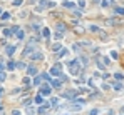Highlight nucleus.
<instances>
[{"mask_svg": "<svg viewBox=\"0 0 124 115\" xmlns=\"http://www.w3.org/2000/svg\"><path fill=\"white\" fill-rule=\"evenodd\" d=\"M91 32H99V28L96 25H91Z\"/></svg>", "mask_w": 124, "mask_h": 115, "instance_id": "obj_32", "label": "nucleus"}, {"mask_svg": "<svg viewBox=\"0 0 124 115\" xmlns=\"http://www.w3.org/2000/svg\"><path fill=\"white\" fill-rule=\"evenodd\" d=\"M64 7H67V8H74V4H72V2H64Z\"/></svg>", "mask_w": 124, "mask_h": 115, "instance_id": "obj_19", "label": "nucleus"}, {"mask_svg": "<svg viewBox=\"0 0 124 115\" xmlns=\"http://www.w3.org/2000/svg\"><path fill=\"white\" fill-rule=\"evenodd\" d=\"M52 50H54V52H59V50H60V44H56L54 47H52Z\"/></svg>", "mask_w": 124, "mask_h": 115, "instance_id": "obj_21", "label": "nucleus"}, {"mask_svg": "<svg viewBox=\"0 0 124 115\" xmlns=\"http://www.w3.org/2000/svg\"><path fill=\"white\" fill-rule=\"evenodd\" d=\"M5 77H7L5 72H0V82H4V80H5Z\"/></svg>", "mask_w": 124, "mask_h": 115, "instance_id": "obj_23", "label": "nucleus"}, {"mask_svg": "<svg viewBox=\"0 0 124 115\" xmlns=\"http://www.w3.org/2000/svg\"><path fill=\"white\" fill-rule=\"evenodd\" d=\"M50 85H52V87H56V88H59V87H60V80H56V79H54V80H50Z\"/></svg>", "mask_w": 124, "mask_h": 115, "instance_id": "obj_11", "label": "nucleus"}, {"mask_svg": "<svg viewBox=\"0 0 124 115\" xmlns=\"http://www.w3.org/2000/svg\"><path fill=\"white\" fill-rule=\"evenodd\" d=\"M24 83H25V85H30V79H29V77H25V79H24Z\"/></svg>", "mask_w": 124, "mask_h": 115, "instance_id": "obj_31", "label": "nucleus"}, {"mask_svg": "<svg viewBox=\"0 0 124 115\" xmlns=\"http://www.w3.org/2000/svg\"><path fill=\"white\" fill-rule=\"evenodd\" d=\"M79 7H82V8L86 7V0H79Z\"/></svg>", "mask_w": 124, "mask_h": 115, "instance_id": "obj_29", "label": "nucleus"}, {"mask_svg": "<svg viewBox=\"0 0 124 115\" xmlns=\"http://www.w3.org/2000/svg\"><path fill=\"white\" fill-rule=\"evenodd\" d=\"M19 68H25V63L24 62H19Z\"/></svg>", "mask_w": 124, "mask_h": 115, "instance_id": "obj_36", "label": "nucleus"}, {"mask_svg": "<svg viewBox=\"0 0 124 115\" xmlns=\"http://www.w3.org/2000/svg\"><path fill=\"white\" fill-rule=\"evenodd\" d=\"M114 12H116L117 15H124V8H122V7H116V8H114Z\"/></svg>", "mask_w": 124, "mask_h": 115, "instance_id": "obj_14", "label": "nucleus"}, {"mask_svg": "<svg viewBox=\"0 0 124 115\" xmlns=\"http://www.w3.org/2000/svg\"><path fill=\"white\" fill-rule=\"evenodd\" d=\"M40 97H49V95H50V85L49 83H44L42 87H40Z\"/></svg>", "mask_w": 124, "mask_h": 115, "instance_id": "obj_2", "label": "nucleus"}, {"mask_svg": "<svg viewBox=\"0 0 124 115\" xmlns=\"http://www.w3.org/2000/svg\"><path fill=\"white\" fill-rule=\"evenodd\" d=\"M9 18H10V13L4 12V13H2V20H9Z\"/></svg>", "mask_w": 124, "mask_h": 115, "instance_id": "obj_20", "label": "nucleus"}, {"mask_svg": "<svg viewBox=\"0 0 124 115\" xmlns=\"http://www.w3.org/2000/svg\"><path fill=\"white\" fill-rule=\"evenodd\" d=\"M64 97H65V99H76V97H77V92H76V90H69V92L64 93Z\"/></svg>", "mask_w": 124, "mask_h": 115, "instance_id": "obj_5", "label": "nucleus"}, {"mask_svg": "<svg viewBox=\"0 0 124 115\" xmlns=\"http://www.w3.org/2000/svg\"><path fill=\"white\" fill-rule=\"evenodd\" d=\"M32 52H34V48H32V47H25L24 55H25V57H30V55H32Z\"/></svg>", "mask_w": 124, "mask_h": 115, "instance_id": "obj_9", "label": "nucleus"}, {"mask_svg": "<svg viewBox=\"0 0 124 115\" xmlns=\"http://www.w3.org/2000/svg\"><path fill=\"white\" fill-rule=\"evenodd\" d=\"M104 63H106V65H109V63H111V60L107 59V57H104Z\"/></svg>", "mask_w": 124, "mask_h": 115, "instance_id": "obj_33", "label": "nucleus"}, {"mask_svg": "<svg viewBox=\"0 0 124 115\" xmlns=\"http://www.w3.org/2000/svg\"><path fill=\"white\" fill-rule=\"evenodd\" d=\"M114 77H116L117 80H122V79H124V75H122V73H114Z\"/></svg>", "mask_w": 124, "mask_h": 115, "instance_id": "obj_22", "label": "nucleus"}, {"mask_svg": "<svg viewBox=\"0 0 124 115\" xmlns=\"http://www.w3.org/2000/svg\"><path fill=\"white\" fill-rule=\"evenodd\" d=\"M97 113H99V110L96 108V110H91V113H89V115H97Z\"/></svg>", "mask_w": 124, "mask_h": 115, "instance_id": "obj_34", "label": "nucleus"}, {"mask_svg": "<svg viewBox=\"0 0 124 115\" xmlns=\"http://www.w3.org/2000/svg\"><path fill=\"white\" fill-rule=\"evenodd\" d=\"M101 5H102V7H107V5H109V2H106V0H102V2H101Z\"/></svg>", "mask_w": 124, "mask_h": 115, "instance_id": "obj_35", "label": "nucleus"}, {"mask_svg": "<svg viewBox=\"0 0 124 115\" xmlns=\"http://www.w3.org/2000/svg\"><path fill=\"white\" fill-rule=\"evenodd\" d=\"M27 115H34V108H32V107L27 108Z\"/></svg>", "mask_w": 124, "mask_h": 115, "instance_id": "obj_28", "label": "nucleus"}, {"mask_svg": "<svg viewBox=\"0 0 124 115\" xmlns=\"http://www.w3.org/2000/svg\"><path fill=\"white\" fill-rule=\"evenodd\" d=\"M65 53H67V48H60V50H59V53H57V57H64Z\"/></svg>", "mask_w": 124, "mask_h": 115, "instance_id": "obj_17", "label": "nucleus"}, {"mask_svg": "<svg viewBox=\"0 0 124 115\" xmlns=\"http://www.w3.org/2000/svg\"><path fill=\"white\" fill-rule=\"evenodd\" d=\"M121 112H122V113H124V107H122V108H121Z\"/></svg>", "mask_w": 124, "mask_h": 115, "instance_id": "obj_39", "label": "nucleus"}, {"mask_svg": "<svg viewBox=\"0 0 124 115\" xmlns=\"http://www.w3.org/2000/svg\"><path fill=\"white\" fill-rule=\"evenodd\" d=\"M35 103H42V97H40V95H37V97H35Z\"/></svg>", "mask_w": 124, "mask_h": 115, "instance_id": "obj_25", "label": "nucleus"}, {"mask_svg": "<svg viewBox=\"0 0 124 115\" xmlns=\"http://www.w3.org/2000/svg\"><path fill=\"white\" fill-rule=\"evenodd\" d=\"M49 108H50V103H44V105L39 108V113H40V115H44V113H47V112H49Z\"/></svg>", "mask_w": 124, "mask_h": 115, "instance_id": "obj_6", "label": "nucleus"}, {"mask_svg": "<svg viewBox=\"0 0 124 115\" xmlns=\"http://www.w3.org/2000/svg\"><path fill=\"white\" fill-rule=\"evenodd\" d=\"M15 33H17V38H19V40H22V38H24V32H22V30H17Z\"/></svg>", "mask_w": 124, "mask_h": 115, "instance_id": "obj_16", "label": "nucleus"}, {"mask_svg": "<svg viewBox=\"0 0 124 115\" xmlns=\"http://www.w3.org/2000/svg\"><path fill=\"white\" fill-rule=\"evenodd\" d=\"M44 59V55L40 53V52H34L32 55H30V60H42Z\"/></svg>", "mask_w": 124, "mask_h": 115, "instance_id": "obj_4", "label": "nucleus"}, {"mask_svg": "<svg viewBox=\"0 0 124 115\" xmlns=\"http://www.w3.org/2000/svg\"><path fill=\"white\" fill-rule=\"evenodd\" d=\"M111 57H112V59H117L119 55H117V52H116V50H112V52H111Z\"/></svg>", "mask_w": 124, "mask_h": 115, "instance_id": "obj_26", "label": "nucleus"}, {"mask_svg": "<svg viewBox=\"0 0 124 115\" xmlns=\"http://www.w3.org/2000/svg\"><path fill=\"white\" fill-rule=\"evenodd\" d=\"M42 35H44V38L49 40V38H50V30L49 28H42Z\"/></svg>", "mask_w": 124, "mask_h": 115, "instance_id": "obj_8", "label": "nucleus"}, {"mask_svg": "<svg viewBox=\"0 0 124 115\" xmlns=\"http://www.w3.org/2000/svg\"><path fill=\"white\" fill-rule=\"evenodd\" d=\"M32 83H34V85H40V83H42V77H40V75H37V77H35V80H34Z\"/></svg>", "mask_w": 124, "mask_h": 115, "instance_id": "obj_12", "label": "nucleus"}, {"mask_svg": "<svg viewBox=\"0 0 124 115\" xmlns=\"http://www.w3.org/2000/svg\"><path fill=\"white\" fill-rule=\"evenodd\" d=\"M57 103H59L57 99H52V100H50V105H57Z\"/></svg>", "mask_w": 124, "mask_h": 115, "instance_id": "obj_30", "label": "nucleus"}, {"mask_svg": "<svg viewBox=\"0 0 124 115\" xmlns=\"http://www.w3.org/2000/svg\"><path fill=\"white\" fill-rule=\"evenodd\" d=\"M12 115H20V112H17V110H13V112H12Z\"/></svg>", "mask_w": 124, "mask_h": 115, "instance_id": "obj_37", "label": "nucleus"}, {"mask_svg": "<svg viewBox=\"0 0 124 115\" xmlns=\"http://www.w3.org/2000/svg\"><path fill=\"white\" fill-rule=\"evenodd\" d=\"M60 67H62L60 63H56L54 67L50 68V73H52V75H56V77H60V75H62V72H60Z\"/></svg>", "mask_w": 124, "mask_h": 115, "instance_id": "obj_3", "label": "nucleus"}, {"mask_svg": "<svg viewBox=\"0 0 124 115\" xmlns=\"http://www.w3.org/2000/svg\"><path fill=\"white\" fill-rule=\"evenodd\" d=\"M40 77H42V79H44V80H49V82L52 80V79H50V75H49V73H42Z\"/></svg>", "mask_w": 124, "mask_h": 115, "instance_id": "obj_18", "label": "nucleus"}, {"mask_svg": "<svg viewBox=\"0 0 124 115\" xmlns=\"http://www.w3.org/2000/svg\"><path fill=\"white\" fill-rule=\"evenodd\" d=\"M5 52H7V55H9V57H12V55L15 53V45H7Z\"/></svg>", "mask_w": 124, "mask_h": 115, "instance_id": "obj_7", "label": "nucleus"}, {"mask_svg": "<svg viewBox=\"0 0 124 115\" xmlns=\"http://www.w3.org/2000/svg\"><path fill=\"white\" fill-rule=\"evenodd\" d=\"M0 15H2V10H0Z\"/></svg>", "mask_w": 124, "mask_h": 115, "instance_id": "obj_40", "label": "nucleus"}, {"mask_svg": "<svg viewBox=\"0 0 124 115\" xmlns=\"http://www.w3.org/2000/svg\"><path fill=\"white\" fill-rule=\"evenodd\" d=\"M2 93H4V88H2V87H0V97H2Z\"/></svg>", "mask_w": 124, "mask_h": 115, "instance_id": "obj_38", "label": "nucleus"}, {"mask_svg": "<svg viewBox=\"0 0 124 115\" xmlns=\"http://www.w3.org/2000/svg\"><path fill=\"white\" fill-rule=\"evenodd\" d=\"M4 35H5V37H10V35H12V32H10L9 28H5V30H4Z\"/></svg>", "mask_w": 124, "mask_h": 115, "instance_id": "obj_24", "label": "nucleus"}, {"mask_svg": "<svg viewBox=\"0 0 124 115\" xmlns=\"http://www.w3.org/2000/svg\"><path fill=\"white\" fill-rule=\"evenodd\" d=\"M7 68H9V70H15V62H13V60H10V62L7 63Z\"/></svg>", "mask_w": 124, "mask_h": 115, "instance_id": "obj_13", "label": "nucleus"}, {"mask_svg": "<svg viewBox=\"0 0 124 115\" xmlns=\"http://www.w3.org/2000/svg\"><path fill=\"white\" fill-rule=\"evenodd\" d=\"M56 27H57V30H59V33H64V32H65V25H64V24H57Z\"/></svg>", "mask_w": 124, "mask_h": 115, "instance_id": "obj_10", "label": "nucleus"}, {"mask_svg": "<svg viewBox=\"0 0 124 115\" xmlns=\"http://www.w3.org/2000/svg\"><path fill=\"white\" fill-rule=\"evenodd\" d=\"M29 75H35V73H37V68H35V67H29Z\"/></svg>", "mask_w": 124, "mask_h": 115, "instance_id": "obj_15", "label": "nucleus"}, {"mask_svg": "<svg viewBox=\"0 0 124 115\" xmlns=\"http://www.w3.org/2000/svg\"><path fill=\"white\" fill-rule=\"evenodd\" d=\"M67 65L70 67V68H69V70H70V73H74V75H77V73H79V60H72V62H69Z\"/></svg>", "mask_w": 124, "mask_h": 115, "instance_id": "obj_1", "label": "nucleus"}, {"mask_svg": "<svg viewBox=\"0 0 124 115\" xmlns=\"http://www.w3.org/2000/svg\"><path fill=\"white\" fill-rule=\"evenodd\" d=\"M114 88H116V90H121V88H122V83H114Z\"/></svg>", "mask_w": 124, "mask_h": 115, "instance_id": "obj_27", "label": "nucleus"}]
</instances>
